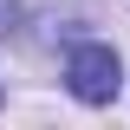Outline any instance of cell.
<instances>
[{"instance_id":"cell-1","label":"cell","mask_w":130,"mask_h":130,"mask_svg":"<svg viewBox=\"0 0 130 130\" xmlns=\"http://www.w3.org/2000/svg\"><path fill=\"white\" fill-rule=\"evenodd\" d=\"M65 85H72L78 104H111L117 85H124V65H117L111 46L85 39V46H72V59H65Z\"/></svg>"}]
</instances>
